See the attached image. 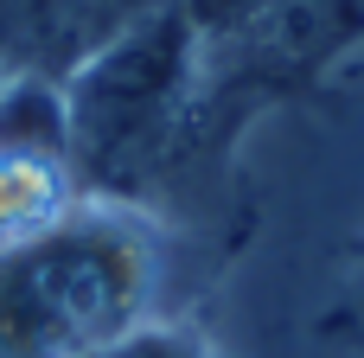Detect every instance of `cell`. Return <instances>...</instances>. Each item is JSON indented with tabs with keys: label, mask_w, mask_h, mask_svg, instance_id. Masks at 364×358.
<instances>
[{
	"label": "cell",
	"mask_w": 364,
	"mask_h": 358,
	"mask_svg": "<svg viewBox=\"0 0 364 358\" xmlns=\"http://www.w3.org/2000/svg\"><path fill=\"white\" fill-rule=\"evenodd\" d=\"M160 250L134 211L70 205L0 250V358H96L141 327Z\"/></svg>",
	"instance_id": "1"
},
{
	"label": "cell",
	"mask_w": 364,
	"mask_h": 358,
	"mask_svg": "<svg viewBox=\"0 0 364 358\" xmlns=\"http://www.w3.org/2000/svg\"><path fill=\"white\" fill-rule=\"evenodd\" d=\"M192 45L198 26L186 19V6H154L122 32H109L90 58H77L64 83V122H70L64 160L77 186L90 179L115 186V173H134L141 160L166 154L179 102L192 90Z\"/></svg>",
	"instance_id": "2"
},
{
	"label": "cell",
	"mask_w": 364,
	"mask_h": 358,
	"mask_svg": "<svg viewBox=\"0 0 364 358\" xmlns=\"http://www.w3.org/2000/svg\"><path fill=\"white\" fill-rule=\"evenodd\" d=\"M77 205V173L58 154H19L0 147V250L38 237Z\"/></svg>",
	"instance_id": "3"
},
{
	"label": "cell",
	"mask_w": 364,
	"mask_h": 358,
	"mask_svg": "<svg viewBox=\"0 0 364 358\" xmlns=\"http://www.w3.org/2000/svg\"><path fill=\"white\" fill-rule=\"evenodd\" d=\"M0 83H6V70H0Z\"/></svg>",
	"instance_id": "4"
}]
</instances>
